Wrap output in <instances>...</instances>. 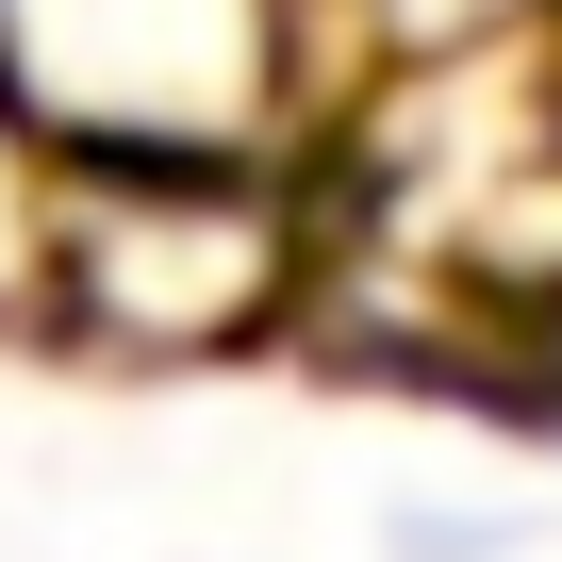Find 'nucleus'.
Wrapping results in <instances>:
<instances>
[{
  "label": "nucleus",
  "mask_w": 562,
  "mask_h": 562,
  "mask_svg": "<svg viewBox=\"0 0 562 562\" xmlns=\"http://www.w3.org/2000/svg\"><path fill=\"white\" fill-rule=\"evenodd\" d=\"M299 100V0H0V149L83 166H265Z\"/></svg>",
  "instance_id": "nucleus-1"
},
{
  "label": "nucleus",
  "mask_w": 562,
  "mask_h": 562,
  "mask_svg": "<svg viewBox=\"0 0 562 562\" xmlns=\"http://www.w3.org/2000/svg\"><path fill=\"white\" fill-rule=\"evenodd\" d=\"M299 281V215H281L265 166H83V182H34V299L83 331V348H232L281 315Z\"/></svg>",
  "instance_id": "nucleus-2"
}]
</instances>
